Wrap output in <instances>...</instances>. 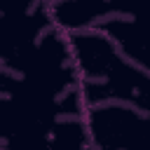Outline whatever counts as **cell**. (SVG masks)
<instances>
[{
    "mask_svg": "<svg viewBox=\"0 0 150 150\" xmlns=\"http://www.w3.org/2000/svg\"><path fill=\"white\" fill-rule=\"evenodd\" d=\"M91 143L96 150H145L143 127L145 115H134L122 108L91 110Z\"/></svg>",
    "mask_w": 150,
    "mask_h": 150,
    "instance_id": "6da1fadb",
    "label": "cell"
}]
</instances>
